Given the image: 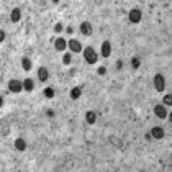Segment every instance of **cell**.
I'll return each instance as SVG.
<instances>
[{"label": "cell", "instance_id": "24", "mask_svg": "<svg viewBox=\"0 0 172 172\" xmlns=\"http://www.w3.org/2000/svg\"><path fill=\"white\" fill-rule=\"evenodd\" d=\"M2 126H3V133H2V134H3V136H7V134L10 133V130H7V126H5V125H2Z\"/></svg>", "mask_w": 172, "mask_h": 172}, {"label": "cell", "instance_id": "26", "mask_svg": "<svg viewBox=\"0 0 172 172\" xmlns=\"http://www.w3.org/2000/svg\"><path fill=\"white\" fill-rule=\"evenodd\" d=\"M5 39V31H0V41Z\"/></svg>", "mask_w": 172, "mask_h": 172}, {"label": "cell", "instance_id": "3", "mask_svg": "<svg viewBox=\"0 0 172 172\" xmlns=\"http://www.w3.org/2000/svg\"><path fill=\"white\" fill-rule=\"evenodd\" d=\"M130 21L131 23H139L141 21V18H143V15H141V10L139 8H133V10H130Z\"/></svg>", "mask_w": 172, "mask_h": 172}, {"label": "cell", "instance_id": "20", "mask_svg": "<svg viewBox=\"0 0 172 172\" xmlns=\"http://www.w3.org/2000/svg\"><path fill=\"white\" fill-rule=\"evenodd\" d=\"M162 100H164V103H166V105H170V103H172V95H170V94H167V95L164 97Z\"/></svg>", "mask_w": 172, "mask_h": 172}, {"label": "cell", "instance_id": "6", "mask_svg": "<svg viewBox=\"0 0 172 172\" xmlns=\"http://www.w3.org/2000/svg\"><path fill=\"white\" fill-rule=\"evenodd\" d=\"M154 113L159 118H162V120L166 118V117H169V113H167V110H166V107H164V105H156L154 107Z\"/></svg>", "mask_w": 172, "mask_h": 172}, {"label": "cell", "instance_id": "27", "mask_svg": "<svg viewBox=\"0 0 172 172\" xmlns=\"http://www.w3.org/2000/svg\"><path fill=\"white\" fill-rule=\"evenodd\" d=\"M66 31H67V33L70 34V33H72V31H74V26H67V30H66Z\"/></svg>", "mask_w": 172, "mask_h": 172}, {"label": "cell", "instance_id": "9", "mask_svg": "<svg viewBox=\"0 0 172 172\" xmlns=\"http://www.w3.org/2000/svg\"><path fill=\"white\" fill-rule=\"evenodd\" d=\"M10 20L13 21V23H18V21L21 20V8H13L12 10V13H10Z\"/></svg>", "mask_w": 172, "mask_h": 172}, {"label": "cell", "instance_id": "21", "mask_svg": "<svg viewBox=\"0 0 172 172\" xmlns=\"http://www.w3.org/2000/svg\"><path fill=\"white\" fill-rule=\"evenodd\" d=\"M62 62L66 64V66H69V64H70V54H64V57H62Z\"/></svg>", "mask_w": 172, "mask_h": 172}, {"label": "cell", "instance_id": "7", "mask_svg": "<svg viewBox=\"0 0 172 172\" xmlns=\"http://www.w3.org/2000/svg\"><path fill=\"white\" fill-rule=\"evenodd\" d=\"M149 134H151L154 139H162V138H164V134H166V133H164V130H162L161 126H154Z\"/></svg>", "mask_w": 172, "mask_h": 172}, {"label": "cell", "instance_id": "2", "mask_svg": "<svg viewBox=\"0 0 172 172\" xmlns=\"http://www.w3.org/2000/svg\"><path fill=\"white\" fill-rule=\"evenodd\" d=\"M21 89L23 87V84H21L20 81H17V79H12V81H8V90L13 92V94H18V92H21Z\"/></svg>", "mask_w": 172, "mask_h": 172}, {"label": "cell", "instance_id": "16", "mask_svg": "<svg viewBox=\"0 0 172 172\" xmlns=\"http://www.w3.org/2000/svg\"><path fill=\"white\" fill-rule=\"evenodd\" d=\"M15 148L18 149V151H25V149H26V143H25V139L18 138V139L15 141Z\"/></svg>", "mask_w": 172, "mask_h": 172}, {"label": "cell", "instance_id": "15", "mask_svg": "<svg viewBox=\"0 0 172 172\" xmlns=\"http://www.w3.org/2000/svg\"><path fill=\"white\" fill-rule=\"evenodd\" d=\"M23 87H25V90H26V92H31V90L34 89V84H33V81H31L30 77L23 81Z\"/></svg>", "mask_w": 172, "mask_h": 172}, {"label": "cell", "instance_id": "25", "mask_svg": "<svg viewBox=\"0 0 172 172\" xmlns=\"http://www.w3.org/2000/svg\"><path fill=\"white\" fill-rule=\"evenodd\" d=\"M46 115L51 118V117H54V112H53V110H46Z\"/></svg>", "mask_w": 172, "mask_h": 172}, {"label": "cell", "instance_id": "19", "mask_svg": "<svg viewBox=\"0 0 172 172\" xmlns=\"http://www.w3.org/2000/svg\"><path fill=\"white\" fill-rule=\"evenodd\" d=\"M44 97L53 98V97H54V90H53L51 87H46V89H44Z\"/></svg>", "mask_w": 172, "mask_h": 172}, {"label": "cell", "instance_id": "28", "mask_svg": "<svg viewBox=\"0 0 172 172\" xmlns=\"http://www.w3.org/2000/svg\"><path fill=\"white\" fill-rule=\"evenodd\" d=\"M117 67H118V69H121V67H123V62L118 61V62H117Z\"/></svg>", "mask_w": 172, "mask_h": 172}, {"label": "cell", "instance_id": "10", "mask_svg": "<svg viewBox=\"0 0 172 172\" xmlns=\"http://www.w3.org/2000/svg\"><path fill=\"white\" fill-rule=\"evenodd\" d=\"M48 77H49V70L46 67H39L38 69V79H39V81L41 82H46Z\"/></svg>", "mask_w": 172, "mask_h": 172}, {"label": "cell", "instance_id": "4", "mask_svg": "<svg viewBox=\"0 0 172 172\" xmlns=\"http://www.w3.org/2000/svg\"><path fill=\"white\" fill-rule=\"evenodd\" d=\"M154 87H156V90H159V92H162L164 87H166L164 77H162L161 74H156V76H154Z\"/></svg>", "mask_w": 172, "mask_h": 172}, {"label": "cell", "instance_id": "18", "mask_svg": "<svg viewBox=\"0 0 172 172\" xmlns=\"http://www.w3.org/2000/svg\"><path fill=\"white\" fill-rule=\"evenodd\" d=\"M131 66H133V69H138L141 66V59H139V57H133V59H131Z\"/></svg>", "mask_w": 172, "mask_h": 172}, {"label": "cell", "instance_id": "12", "mask_svg": "<svg viewBox=\"0 0 172 172\" xmlns=\"http://www.w3.org/2000/svg\"><path fill=\"white\" fill-rule=\"evenodd\" d=\"M112 53V44L108 41H103V44H102V56L103 57H108Z\"/></svg>", "mask_w": 172, "mask_h": 172}, {"label": "cell", "instance_id": "17", "mask_svg": "<svg viewBox=\"0 0 172 172\" xmlns=\"http://www.w3.org/2000/svg\"><path fill=\"white\" fill-rule=\"evenodd\" d=\"M21 66H23L25 70H30V69H31V61H30V57H21Z\"/></svg>", "mask_w": 172, "mask_h": 172}, {"label": "cell", "instance_id": "22", "mask_svg": "<svg viewBox=\"0 0 172 172\" xmlns=\"http://www.w3.org/2000/svg\"><path fill=\"white\" fill-rule=\"evenodd\" d=\"M62 30H64V26H62L61 23H56V25H54V31H56V33H61Z\"/></svg>", "mask_w": 172, "mask_h": 172}, {"label": "cell", "instance_id": "11", "mask_svg": "<svg viewBox=\"0 0 172 172\" xmlns=\"http://www.w3.org/2000/svg\"><path fill=\"white\" fill-rule=\"evenodd\" d=\"M66 46H67V43H66V39H62V38H57V39L54 41L56 51H64V49H66Z\"/></svg>", "mask_w": 172, "mask_h": 172}, {"label": "cell", "instance_id": "14", "mask_svg": "<svg viewBox=\"0 0 172 172\" xmlns=\"http://www.w3.org/2000/svg\"><path fill=\"white\" fill-rule=\"evenodd\" d=\"M70 98H72V100H77L79 97H81L82 95V87H74L72 90H70Z\"/></svg>", "mask_w": 172, "mask_h": 172}, {"label": "cell", "instance_id": "8", "mask_svg": "<svg viewBox=\"0 0 172 172\" xmlns=\"http://www.w3.org/2000/svg\"><path fill=\"white\" fill-rule=\"evenodd\" d=\"M81 33L84 34V36H92V25L89 23V21H82Z\"/></svg>", "mask_w": 172, "mask_h": 172}, {"label": "cell", "instance_id": "5", "mask_svg": "<svg viewBox=\"0 0 172 172\" xmlns=\"http://www.w3.org/2000/svg\"><path fill=\"white\" fill-rule=\"evenodd\" d=\"M67 46H69V49H70L72 53H81V51H82V44H81L77 39H70V41L67 43Z\"/></svg>", "mask_w": 172, "mask_h": 172}, {"label": "cell", "instance_id": "13", "mask_svg": "<svg viewBox=\"0 0 172 172\" xmlns=\"http://www.w3.org/2000/svg\"><path fill=\"white\" fill-rule=\"evenodd\" d=\"M95 120H97V113L95 112H87V113H85V121H87V123L89 125H94L95 123Z\"/></svg>", "mask_w": 172, "mask_h": 172}, {"label": "cell", "instance_id": "1", "mask_svg": "<svg viewBox=\"0 0 172 172\" xmlns=\"http://www.w3.org/2000/svg\"><path fill=\"white\" fill-rule=\"evenodd\" d=\"M97 53H95V49L92 48V46H87L84 49V59L87 61L89 64H95L97 62Z\"/></svg>", "mask_w": 172, "mask_h": 172}, {"label": "cell", "instance_id": "23", "mask_svg": "<svg viewBox=\"0 0 172 172\" xmlns=\"http://www.w3.org/2000/svg\"><path fill=\"white\" fill-rule=\"evenodd\" d=\"M97 74H100V76H105V74H107V69H105L103 66H102V67H98V69H97Z\"/></svg>", "mask_w": 172, "mask_h": 172}]
</instances>
